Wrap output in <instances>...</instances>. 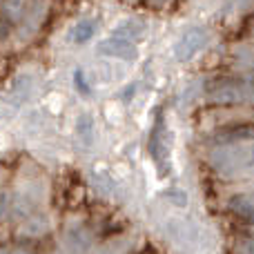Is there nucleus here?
Instances as JSON below:
<instances>
[{"mask_svg": "<svg viewBox=\"0 0 254 254\" xmlns=\"http://www.w3.org/2000/svg\"><path fill=\"white\" fill-rule=\"evenodd\" d=\"M47 198V183L43 181H27L25 185H20L18 190V210L20 212H29L31 207L40 205Z\"/></svg>", "mask_w": 254, "mask_h": 254, "instance_id": "7ed1b4c3", "label": "nucleus"}, {"mask_svg": "<svg viewBox=\"0 0 254 254\" xmlns=\"http://www.w3.org/2000/svg\"><path fill=\"white\" fill-rule=\"evenodd\" d=\"M94 136H96V121H94V116L89 114V112H83V114L76 119V138H78L85 147H89V145L94 143Z\"/></svg>", "mask_w": 254, "mask_h": 254, "instance_id": "39448f33", "label": "nucleus"}, {"mask_svg": "<svg viewBox=\"0 0 254 254\" xmlns=\"http://www.w3.org/2000/svg\"><path fill=\"white\" fill-rule=\"evenodd\" d=\"M123 239H116V241H110L105 246H101L94 254H123L125 252V246H121Z\"/></svg>", "mask_w": 254, "mask_h": 254, "instance_id": "2eb2a0df", "label": "nucleus"}, {"mask_svg": "<svg viewBox=\"0 0 254 254\" xmlns=\"http://www.w3.org/2000/svg\"><path fill=\"white\" fill-rule=\"evenodd\" d=\"M74 87H76V92L83 94V96H87V94H89L87 76H85V69H83V67H76V69H74Z\"/></svg>", "mask_w": 254, "mask_h": 254, "instance_id": "4468645a", "label": "nucleus"}, {"mask_svg": "<svg viewBox=\"0 0 254 254\" xmlns=\"http://www.w3.org/2000/svg\"><path fill=\"white\" fill-rule=\"evenodd\" d=\"M11 254H31L29 250H25V248H18V250H13Z\"/></svg>", "mask_w": 254, "mask_h": 254, "instance_id": "aec40b11", "label": "nucleus"}, {"mask_svg": "<svg viewBox=\"0 0 254 254\" xmlns=\"http://www.w3.org/2000/svg\"><path fill=\"white\" fill-rule=\"evenodd\" d=\"M156 2H165V0H156Z\"/></svg>", "mask_w": 254, "mask_h": 254, "instance_id": "4be33fe9", "label": "nucleus"}, {"mask_svg": "<svg viewBox=\"0 0 254 254\" xmlns=\"http://www.w3.org/2000/svg\"><path fill=\"white\" fill-rule=\"evenodd\" d=\"M145 31V25L136 18H127V20H121L119 25L112 29V36H119V38H125V40H136L140 38Z\"/></svg>", "mask_w": 254, "mask_h": 254, "instance_id": "423d86ee", "label": "nucleus"}, {"mask_svg": "<svg viewBox=\"0 0 254 254\" xmlns=\"http://www.w3.org/2000/svg\"><path fill=\"white\" fill-rule=\"evenodd\" d=\"M49 230V221L45 219V216H31V219H27L25 223L20 225V237H43L45 232Z\"/></svg>", "mask_w": 254, "mask_h": 254, "instance_id": "1a4fd4ad", "label": "nucleus"}, {"mask_svg": "<svg viewBox=\"0 0 254 254\" xmlns=\"http://www.w3.org/2000/svg\"><path fill=\"white\" fill-rule=\"evenodd\" d=\"M4 13H7L11 20H18V18L25 13V2H22V0H4Z\"/></svg>", "mask_w": 254, "mask_h": 254, "instance_id": "ddd939ff", "label": "nucleus"}, {"mask_svg": "<svg viewBox=\"0 0 254 254\" xmlns=\"http://www.w3.org/2000/svg\"><path fill=\"white\" fill-rule=\"evenodd\" d=\"M7 212H9V194L0 192V219H4Z\"/></svg>", "mask_w": 254, "mask_h": 254, "instance_id": "a211bd4d", "label": "nucleus"}, {"mask_svg": "<svg viewBox=\"0 0 254 254\" xmlns=\"http://www.w3.org/2000/svg\"><path fill=\"white\" fill-rule=\"evenodd\" d=\"M47 107L54 112V114H58V112L63 110V96L61 94H49L47 96Z\"/></svg>", "mask_w": 254, "mask_h": 254, "instance_id": "f3484780", "label": "nucleus"}, {"mask_svg": "<svg viewBox=\"0 0 254 254\" xmlns=\"http://www.w3.org/2000/svg\"><path fill=\"white\" fill-rule=\"evenodd\" d=\"M0 254H7V250H4V248H0Z\"/></svg>", "mask_w": 254, "mask_h": 254, "instance_id": "412c9836", "label": "nucleus"}, {"mask_svg": "<svg viewBox=\"0 0 254 254\" xmlns=\"http://www.w3.org/2000/svg\"><path fill=\"white\" fill-rule=\"evenodd\" d=\"M96 52L103 54V56H110V58H123V61H134L138 56L136 52L134 43L125 38H119V36H110V38L101 40L96 45Z\"/></svg>", "mask_w": 254, "mask_h": 254, "instance_id": "f03ea898", "label": "nucleus"}, {"mask_svg": "<svg viewBox=\"0 0 254 254\" xmlns=\"http://www.w3.org/2000/svg\"><path fill=\"white\" fill-rule=\"evenodd\" d=\"M7 147H9V138L4 134H0V152H4Z\"/></svg>", "mask_w": 254, "mask_h": 254, "instance_id": "6ab92c4d", "label": "nucleus"}, {"mask_svg": "<svg viewBox=\"0 0 254 254\" xmlns=\"http://www.w3.org/2000/svg\"><path fill=\"white\" fill-rule=\"evenodd\" d=\"M96 20L94 18H83V20H78L74 25V29H71V40H74L76 45H85L89 43V40L94 38V34H96Z\"/></svg>", "mask_w": 254, "mask_h": 254, "instance_id": "0eeeda50", "label": "nucleus"}, {"mask_svg": "<svg viewBox=\"0 0 254 254\" xmlns=\"http://www.w3.org/2000/svg\"><path fill=\"white\" fill-rule=\"evenodd\" d=\"M232 210L241 216H252V198L248 194H241V196L232 198Z\"/></svg>", "mask_w": 254, "mask_h": 254, "instance_id": "f8f14e48", "label": "nucleus"}, {"mask_svg": "<svg viewBox=\"0 0 254 254\" xmlns=\"http://www.w3.org/2000/svg\"><path fill=\"white\" fill-rule=\"evenodd\" d=\"M45 11H47V4H45L43 0H36L29 7V11H27V25H29L31 29H36V27L45 20Z\"/></svg>", "mask_w": 254, "mask_h": 254, "instance_id": "9d476101", "label": "nucleus"}, {"mask_svg": "<svg viewBox=\"0 0 254 254\" xmlns=\"http://www.w3.org/2000/svg\"><path fill=\"white\" fill-rule=\"evenodd\" d=\"M105 116H107V121H110V123L119 125L121 121H123V110H121L119 103H110V105L105 107Z\"/></svg>", "mask_w": 254, "mask_h": 254, "instance_id": "dca6fc26", "label": "nucleus"}, {"mask_svg": "<svg viewBox=\"0 0 254 254\" xmlns=\"http://www.w3.org/2000/svg\"><path fill=\"white\" fill-rule=\"evenodd\" d=\"M207 40H210L207 29H203V27H190L174 43V58L179 63H190L196 54H201L205 49Z\"/></svg>", "mask_w": 254, "mask_h": 254, "instance_id": "f257e3e1", "label": "nucleus"}, {"mask_svg": "<svg viewBox=\"0 0 254 254\" xmlns=\"http://www.w3.org/2000/svg\"><path fill=\"white\" fill-rule=\"evenodd\" d=\"M65 243L74 254H85L92 248V234H89V230L80 228V225H74V228L67 230Z\"/></svg>", "mask_w": 254, "mask_h": 254, "instance_id": "20e7f679", "label": "nucleus"}, {"mask_svg": "<svg viewBox=\"0 0 254 254\" xmlns=\"http://www.w3.org/2000/svg\"><path fill=\"white\" fill-rule=\"evenodd\" d=\"M210 98L219 105H232V103H241V87L237 85H221L210 94Z\"/></svg>", "mask_w": 254, "mask_h": 254, "instance_id": "6e6552de", "label": "nucleus"}, {"mask_svg": "<svg viewBox=\"0 0 254 254\" xmlns=\"http://www.w3.org/2000/svg\"><path fill=\"white\" fill-rule=\"evenodd\" d=\"M163 196H165L174 207L188 205V194H185V190H181V188H167L165 192H163Z\"/></svg>", "mask_w": 254, "mask_h": 254, "instance_id": "9b49d317", "label": "nucleus"}]
</instances>
